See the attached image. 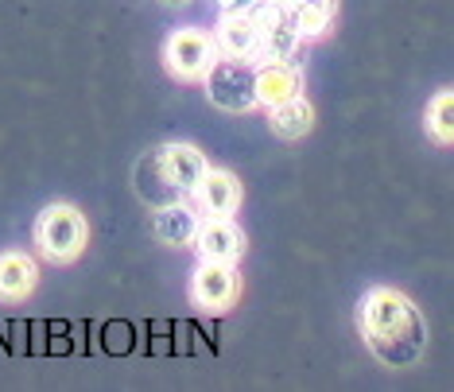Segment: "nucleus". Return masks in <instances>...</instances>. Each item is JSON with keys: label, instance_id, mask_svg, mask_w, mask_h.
<instances>
[{"label": "nucleus", "instance_id": "1", "mask_svg": "<svg viewBox=\"0 0 454 392\" xmlns=\"http://www.w3.org/2000/svg\"><path fill=\"white\" fill-rule=\"evenodd\" d=\"M357 330L369 354L388 369H411L427 349V323L419 307L396 287H369L361 295Z\"/></svg>", "mask_w": 454, "mask_h": 392}, {"label": "nucleus", "instance_id": "15", "mask_svg": "<svg viewBox=\"0 0 454 392\" xmlns=\"http://www.w3.org/2000/svg\"><path fill=\"white\" fill-rule=\"evenodd\" d=\"M268 129L276 132L280 140H299L315 129V106L307 101L303 94L284 101V106H272L268 109Z\"/></svg>", "mask_w": 454, "mask_h": 392}, {"label": "nucleus", "instance_id": "7", "mask_svg": "<svg viewBox=\"0 0 454 392\" xmlns=\"http://www.w3.org/2000/svg\"><path fill=\"white\" fill-rule=\"evenodd\" d=\"M253 16H256V24H261V51H256V63H287V59L299 55L303 35L295 32L292 16H287V4H268V0H261Z\"/></svg>", "mask_w": 454, "mask_h": 392}, {"label": "nucleus", "instance_id": "2", "mask_svg": "<svg viewBox=\"0 0 454 392\" xmlns=\"http://www.w3.org/2000/svg\"><path fill=\"white\" fill-rule=\"evenodd\" d=\"M90 241V225L82 218L78 206L70 202H51L35 222V249L51 264H70L78 261Z\"/></svg>", "mask_w": 454, "mask_h": 392}, {"label": "nucleus", "instance_id": "12", "mask_svg": "<svg viewBox=\"0 0 454 392\" xmlns=\"http://www.w3.org/2000/svg\"><path fill=\"white\" fill-rule=\"evenodd\" d=\"M214 43H218L222 59H249V63H256V51H261V24H256L253 12H245V16H218Z\"/></svg>", "mask_w": 454, "mask_h": 392}, {"label": "nucleus", "instance_id": "3", "mask_svg": "<svg viewBox=\"0 0 454 392\" xmlns=\"http://www.w3.org/2000/svg\"><path fill=\"white\" fill-rule=\"evenodd\" d=\"M140 168L152 171V179L163 187V202H175V199H191V194L199 191L210 163H206V156L194 144H163Z\"/></svg>", "mask_w": 454, "mask_h": 392}, {"label": "nucleus", "instance_id": "4", "mask_svg": "<svg viewBox=\"0 0 454 392\" xmlns=\"http://www.w3.org/2000/svg\"><path fill=\"white\" fill-rule=\"evenodd\" d=\"M206 101L222 113H253L261 109L256 98V63L249 59H218L202 78Z\"/></svg>", "mask_w": 454, "mask_h": 392}, {"label": "nucleus", "instance_id": "5", "mask_svg": "<svg viewBox=\"0 0 454 392\" xmlns=\"http://www.w3.org/2000/svg\"><path fill=\"white\" fill-rule=\"evenodd\" d=\"M218 59L222 55H218V43H214V32H202V27H179L163 43V67L179 82H202L206 70Z\"/></svg>", "mask_w": 454, "mask_h": 392}, {"label": "nucleus", "instance_id": "17", "mask_svg": "<svg viewBox=\"0 0 454 392\" xmlns=\"http://www.w3.org/2000/svg\"><path fill=\"white\" fill-rule=\"evenodd\" d=\"M256 4L261 0H214L218 16H245V12H256Z\"/></svg>", "mask_w": 454, "mask_h": 392}, {"label": "nucleus", "instance_id": "6", "mask_svg": "<svg viewBox=\"0 0 454 392\" xmlns=\"http://www.w3.org/2000/svg\"><path fill=\"white\" fill-rule=\"evenodd\" d=\"M241 295V272L237 264H225V261H199L191 276V303L206 315H222L230 311Z\"/></svg>", "mask_w": 454, "mask_h": 392}, {"label": "nucleus", "instance_id": "16", "mask_svg": "<svg viewBox=\"0 0 454 392\" xmlns=\"http://www.w3.org/2000/svg\"><path fill=\"white\" fill-rule=\"evenodd\" d=\"M423 129L435 144H454V90H439L423 109Z\"/></svg>", "mask_w": 454, "mask_h": 392}, {"label": "nucleus", "instance_id": "11", "mask_svg": "<svg viewBox=\"0 0 454 392\" xmlns=\"http://www.w3.org/2000/svg\"><path fill=\"white\" fill-rule=\"evenodd\" d=\"M303 94V70H299L295 59L287 63H256V98H261V109L284 106Z\"/></svg>", "mask_w": 454, "mask_h": 392}, {"label": "nucleus", "instance_id": "13", "mask_svg": "<svg viewBox=\"0 0 454 392\" xmlns=\"http://www.w3.org/2000/svg\"><path fill=\"white\" fill-rule=\"evenodd\" d=\"M39 284V264L35 256L20 253V249H8L0 253V299L4 303H20L35 292Z\"/></svg>", "mask_w": 454, "mask_h": 392}, {"label": "nucleus", "instance_id": "9", "mask_svg": "<svg viewBox=\"0 0 454 392\" xmlns=\"http://www.w3.org/2000/svg\"><path fill=\"white\" fill-rule=\"evenodd\" d=\"M199 261H225L237 264L245 256V233L233 218H202L199 237H194Z\"/></svg>", "mask_w": 454, "mask_h": 392}, {"label": "nucleus", "instance_id": "18", "mask_svg": "<svg viewBox=\"0 0 454 392\" xmlns=\"http://www.w3.org/2000/svg\"><path fill=\"white\" fill-rule=\"evenodd\" d=\"M160 4H163V8H187L191 0H160Z\"/></svg>", "mask_w": 454, "mask_h": 392}, {"label": "nucleus", "instance_id": "8", "mask_svg": "<svg viewBox=\"0 0 454 392\" xmlns=\"http://www.w3.org/2000/svg\"><path fill=\"white\" fill-rule=\"evenodd\" d=\"M202 218L206 214L199 210L194 199H175V202L156 206V214H152V233H156L163 245H194Z\"/></svg>", "mask_w": 454, "mask_h": 392}, {"label": "nucleus", "instance_id": "14", "mask_svg": "<svg viewBox=\"0 0 454 392\" xmlns=\"http://www.w3.org/2000/svg\"><path fill=\"white\" fill-rule=\"evenodd\" d=\"M287 16H292L295 32L303 35V43L330 35L338 20V0H287Z\"/></svg>", "mask_w": 454, "mask_h": 392}, {"label": "nucleus", "instance_id": "10", "mask_svg": "<svg viewBox=\"0 0 454 392\" xmlns=\"http://www.w3.org/2000/svg\"><path fill=\"white\" fill-rule=\"evenodd\" d=\"M191 199L199 202V210L206 214V218H233L237 206H241V183H237L233 171L210 168L202 175L199 191H194Z\"/></svg>", "mask_w": 454, "mask_h": 392}, {"label": "nucleus", "instance_id": "19", "mask_svg": "<svg viewBox=\"0 0 454 392\" xmlns=\"http://www.w3.org/2000/svg\"><path fill=\"white\" fill-rule=\"evenodd\" d=\"M268 4H287V0H268Z\"/></svg>", "mask_w": 454, "mask_h": 392}]
</instances>
